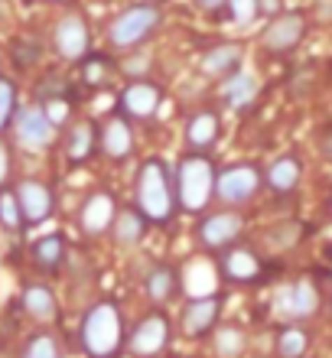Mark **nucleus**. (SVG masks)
I'll use <instances>...</instances> for the list:
<instances>
[{
	"instance_id": "23",
	"label": "nucleus",
	"mask_w": 332,
	"mask_h": 358,
	"mask_svg": "<svg viewBox=\"0 0 332 358\" xmlns=\"http://www.w3.org/2000/svg\"><path fill=\"white\" fill-rule=\"evenodd\" d=\"M147 228H150V222L131 206V208H117V218H114V225L108 235L114 238L117 248H137L143 238H147Z\"/></svg>"
},
{
	"instance_id": "34",
	"label": "nucleus",
	"mask_w": 332,
	"mask_h": 358,
	"mask_svg": "<svg viewBox=\"0 0 332 358\" xmlns=\"http://www.w3.org/2000/svg\"><path fill=\"white\" fill-rule=\"evenodd\" d=\"M39 52H43V49H39L33 39H17V43H13V62H17L20 69L36 66V62H39Z\"/></svg>"
},
{
	"instance_id": "11",
	"label": "nucleus",
	"mask_w": 332,
	"mask_h": 358,
	"mask_svg": "<svg viewBox=\"0 0 332 358\" xmlns=\"http://www.w3.org/2000/svg\"><path fill=\"white\" fill-rule=\"evenodd\" d=\"M52 49L68 62H82L85 56H92V33L85 20L78 13H66L52 29Z\"/></svg>"
},
{
	"instance_id": "2",
	"label": "nucleus",
	"mask_w": 332,
	"mask_h": 358,
	"mask_svg": "<svg viewBox=\"0 0 332 358\" xmlns=\"http://www.w3.org/2000/svg\"><path fill=\"white\" fill-rule=\"evenodd\" d=\"M215 179L219 166L212 163L209 153L186 150L176 160L173 170V192H176V212L182 215H202L209 202L215 199Z\"/></svg>"
},
{
	"instance_id": "1",
	"label": "nucleus",
	"mask_w": 332,
	"mask_h": 358,
	"mask_svg": "<svg viewBox=\"0 0 332 358\" xmlns=\"http://www.w3.org/2000/svg\"><path fill=\"white\" fill-rule=\"evenodd\" d=\"M133 208L150 225H170L176 215V192H173V170L163 157H147L133 179Z\"/></svg>"
},
{
	"instance_id": "3",
	"label": "nucleus",
	"mask_w": 332,
	"mask_h": 358,
	"mask_svg": "<svg viewBox=\"0 0 332 358\" xmlns=\"http://www.w3.org/2000/svg\"><path fill=\"white\" fill-rule=\"evenodd\" d=\"M78 342H82V352L88 358H117L124 349V316L121 306L105 296V300L92 303L82 316V326H78Z\"/></svg>"
},
{
	"instance_id": "15",
	"label": "nucleus",
	"mask_w": 332,
	"mask_h": 358,
	"mask_svg": "<svg viewBox=\"0 0 332 358\" xmlns=\"http://www.w3.org/2000/svg\"><path fill=\"white\" fill-rule=\"evenodd\" d=\"M98 153L111 163H124L133 153V131L131 121L121 114H111L98 121Z\"/></svg>"
},
{
	"instance_id": "12",
	"label": "nucleus",
	"mask_w": 332,
	"mask_h": 358,
	"mask_svg": "<svg viewBox=\"0 0 332 358\" xmlns=\"http://www.w3.org/2000/svg\"><path fill=\"white\" fill-rule=\"evenodd\" d=\"M303 36H306V17L290 10V13H280V17H274L267 23L264 36H261V46L267 52H274V56H287V52H294L303 43Z\"/></svg>"
},
{
	"instance_id": "36",
	"label": "nucleus",
	"mask_w": 332,
	"mask_h": 358,
	"mask_svg": "<svg viewBox=\"0 0 332 358\" xmlns=\"http://www.w3.org/2000/svg\"><path fill=\"white\" fill-rule=\"evenodd\" d=\"M10 179H13V157H10V147L0 141V192L10 186Z\"/></svg>"
},
{
	"instance_id": "33",
	"label": "nucleus",
	"mask_w": 332,
	"mask_h": 358,
	"mask_svg": "<svg viewBox=\"0 0 332 358\" xmlns=\"http://www.w3.org/2000/svg\"><path fill=\"white\" fill-rule=\"evenodd\" d=\"M0 225L7 231H20L23 228V215H20V206L13 199V189H3L0 192Z\"/></svg>"
},
{
	"instance_id": "19",
	"label": "nucleus",
	"mask_w": 332,
	"mask_h": 358,
	"mask_svg": "<svg viewBox=\"0 0 332 358\" xmlns=\"http://www.w3.org/2000/svg\"><path fill=\"white\" fill-rule=\"evenodd\" d=\"M280 310L290 316V320H310L316 310H319V290L310 277H300L294 287H287L280 293Z\"/></svg>"
},
{
	"instance_id": "10",
	"label": "nucleus",
	"mask_w": 332,
	"mask_h": 358,
	"mask_svg": "<svg viewBox=\"0 0 332 358\" xmlns=\"http://www.w3.org/2000/svg\"><path fill=\"white\" fill-rule=\"evenodd\" d=\"M114 218H117V199L108 189H92L85 199H82V208H78V228L82 235L88 238H101L111 231Z\"/></svg>"
},
{
	"instance_id": "29",
	"label": "nucleus",
	"mask_w": 332,
	"mask_h": 358,
	"mask_svg": "<svg viewBox=\"0 0 332 358\" xmlns=\"http://www.w3.org/2000/svg\"><path fill=\"white\" fill-rule=\"evenodd\" d=\"M20 358H62V349H59V339L52 332H33V336L23 342Z\"/></svg>"
},
{
	"instance_id": "39",
	"label": "nucleus",
	"mask_w": 332,
	"mask_h": 358,
	"mask_svg": "<svg viewBox=\"0 0 332 358\" xmlns=\"http://www.w3.org/2000/svg\"><path fill=\"white\" fill-rule=\"evenodd\" d=\"M319 153H323L326 160L332 163V124H329V127H323V131H319Z\"/></svg>"
},
{
	"instance_id": "32",
	"label": "nucleus",
	"mask_w": 332,
	"mask_h": 358,
	"mask_svg": "<svg viewBox=\"0 0 332 358\" xmlns=\"http://www.w3.org/2000/svg\"><path fill=\"white\" fill-rule=\"evenodd\" d=\"M39 104H43V111H46V117H49L52 127H62V124L72 121V98H68V94L46 98V101H39Z\"/></svg>"
},
{
	"instance_id": "21",
	"label": "nucleus",
	"mask_w": 332,
	"mask_h": 358,
	"mask_svg": "<svg viewBox=\"0 0 332 358\" xmlns=\"http://www.w3.org/2000/svg\"><path fill=\"white\" fill-rule=\"evenodd\" d=\"M20 306H23V313H27L29 320H36V322L59 320V300H56V293H52V287H46V283H27L23 293H20Z\"/></svg>"
},
{
	"instance_id": "13",
	"label": "nucleus",
	"mask_w": 332,
	"mask_h": 358,
	"mask_svg": "<svg viewBox=\"0 0 332 358\" xmlns=\"http://www.w3.org/2000/svg\"><path fill=\"white\" fill-rule=\"evenodd\" d=\"M222 306H225V300H222L219 293H209V296H192V300H186L182 316H180L182 332H186L189 339H202V336L215 332L219 316H222Z\"/></svg>"
},
{
	"instance_id": "42",
	"label": "nucleus",
	"mask_w": 332,
	"mask_h": 358,
	"mask_svg": "<svg viewBox=\"0 0 332 358\" xmlns=\"http://www.w3.org/2000/svg\"><path fill=\"white\" fill-rule=\"evenodd\" d=\"M52 3H62V0H52Z\"/></svg>"
},
{
	"instance_id": "40",
	"label": "nucleus",
	"mask_w": 332,
	"mask_h": 358,
	"mask_svg": "<svg viewBox=\"0 0 332 358\" xmlns=\"http://www.w3.org/2000/svg\"><path fill=\"white\" fill-rule=\"evenodd\" d=\"M124 72H127V76H131V72H133V76H143V72H147V59H133V62L127 59V66H124Z\"/></svg>"
},
{
	"instance_id": "28",
	"label": "nucleus",
	"mask_w": 332,
	"mask_h": 358,
	"mask_svg": "<svg viewBox=\"0 0 332 358\" xmlns=\"http://www.w3.org/2000/svg\"><path fill=\"white\" fill-rule=\"evenodd\" d=\"M212 345H215V355L219 358H241L247 349V336L238 326H215Z\"/></svg>"
},
{
	"instance_id": "22",
	"label": "nucleus",
	"mask_w": 332,
	"mask_h": 358,
	"mask_svg": "<svg viewBox=\"0 0 332 358\" xmlns=\"http://www.w3.org/2000/svg\"><path fill=\"white\" fill-rule=\"evenodd\" d=\"M66 238L52 231V235H43L29 245V261L39 267L43 273H59L62 264H66Z\"/></svg>"
},
{
	"instance_id": "7",
	"label": "nucleus",
	"mask_w": 332,
	"mask_h": 358,
	"mask_svg": "<svg viewBox=\"0 0 332 358\" xmlns=\"http://www.w3.org/2000/svg\"><path fill=\"white\" fill-rule=\"evenodd\" d=\"M13 199L20 206V215H23V225H43L56 215V192L49 182L43 179H17L13 186Z\"/></svg>"
},
{
	"instance_id": "30",
	"label": "nucleus",
	"mask_w": 332,
	"mask_h": 358,
	"mask_svg": "<svg viewBox=\"0 0 332 358\" xmlns=\"http://www.w3.org/2000/svg\"><path fill=\"white\" fill-rule=\"evenodd\" d=\"M17 85L10 82V78L0 76V141H3V134L13 127V117H17Z\"/></svg>"
},
{
	"instance_id": "6",
	"label": "nucleus",
	"mask_w": 332,
	"mask_h": 358,
	"mask_svg": "<svg viewBox=\"0 0 332 358\" xmlns=\"http://www.w3.org/2000/svg\"><path fill=\"white\" fill-rule=\"evenodd\" d=\"M245 231V218L225 208V212H209V215L199 218V225H196V241H199L202 251H209V255H222L225 248L238 245V238Z\"/></svg>"
},
{
	"instance_id": "17",
	"label": "nucleus",
	"mask_w": 332,
	"mask_h": 358,
	"mask_svg": "<svg viewBox=\"0 0 332 358\" xmlns=\"http://www.w3.org/2000/svg\"><path fill=\"white\" fill-rule=\"evenodd\" d=\"M182 137H186V147H189L192 153H209L222 137V114L212 111V108L196 111L189 121H186Z\"/></svg>"
},
{
	"instance_id": "27",
	"label": "nucleus",
	"mask_w": 332,
	"mask_h": 358,
	"mask_svg": "<svg viewBox=\"0 0 332 358\" xmlns=\"http://www.w3.org/2000/svg\"><path fill=\"white\" fill-rule=\"evenodd\" d=\"M274 352H277V358H306V352H310V332L303 326H284V329L277 332Z\"/></svg>"
},
{
	"instance_id": "37",
	"label": "nucleus",
	"mask_w": 332,
	"mask_h": 358,
	"mask_svg": "<svg viewBox=\"0 0 332 358\" xmlns=\"http://www.w3.org/2000/svg\"><path fill=\"white\" fill-rule=\"evenodd\" d=\"M280 7H284V0H257L254 13H257V17H270V20H274V17H280V13H284Z\"/></svg>"
},
{
	"instance_id": "31",
	"label": "nucleus",
	"mask_w": 332,
	"mask_h": 358,
	"mask_svg": "<svg viewBox=\"0 0 332 358\" xmlns=\"http://www.w3.org/2000/svg\"><path fill=\"white\" fill-rule=\"evenodd\" d=\"M108 72H111V62H108L105 56H85L82 59V69H78V76H82V82H85L88 88L105 85Z\"/></svg>"
},
{
	"instance_id": "24",
	"label": "nucleus",
	"mask_w": 332,
	"mask_h": 358,
	"mask_svg": "<svg viewBox=\"0 0 332 358\" xmlns=\"http://www.w3.org/2000/svg\"><path fill=\"white\" fill-rule=\"evenodd\" d=\"M300 179H303V163L296 160L294 153H287V157H277L270 166L264 170V182L274 192H294L296 186H300Z\"/></svg>"
},
{
	"instance_id": "38",
	"label": "nucleus",
	"mask_w": 332,
	"mask_h": 358,
	"mask_svg": "<svg viewBox=\"0 0 332 358\" xmlns=\"http://www.w3.org/2000/svg\"><path fill=\"white\" fill-rule=\"evenodd\" d=\"M196 3H199V7L205 10L209 17H215V20H219L222 13H225V7H228V0H196Z\"/></svg>"
},
{
	"instance_id": "8",
	"label": "nucleus",
	"mask_w": 332,
	"mask_h": 358,
	"mask_svg": "<svg viewBox=\"0 0 332 358\" xmlns=\"http://www.w3.org/2000/svg\"><path fill=\"white\" fill-rule=\"evenodd\" d=\"M163 98H166V92L157 82L133 78L131 85L117 94V114L127 121H153L163 108Z\"/></svg>"
},
{
	"instance_id": "16",
	"label": "nucleus",
	"mask_w": 332,
	"mask_h": 358,
	"mask_svg": "<svg viewBox=\"0 0 332 358\" xmlns=\"http://www.w3.org/2000/svg\"><path fill=\"white\" fill-rule=\"evenodd\" d=\"M52 124H49L43 104H29V108H20L17 117H13V137H17L20 147L27 150H43L49 141H52Z\"/></svg>"
},
{
	"instance_id": "14",
	"label": "nucleus",
	"mask_w": 332,
	"mask_h": 358,
	"mask_svg": "<svg viewBox=\"0 0 332 358\" xmlns=\"http://www.w3.org/2000/svg\"><path fill=\"white\" fill-rule=\"evenodd\" d=\"M219 271L228 283L247 287V283H257L264 277V261H261L247 245H231L219 255Z\"/></svg>"
},
{
	"instance_id": "35",
	"label": "nucleus",
	"mask_w": 332,
	"mask_h": 358,
	"mask_svg": "<svg viewBox=\"0 0 332 358\" xmlns=\"http://www.w3.org/2000/svg\"><path fill=\"white\" fill-rule=\"evenodd\" d=\"M254 7H257V0H228L225 13L235 20V23H247L251 17H257Z\"/></svg>"
},
{
	"instance_id": "4",
	"label": "nucleus",
	"mask_w": 332,
	"mask_h": 358,
	"mask_svg": "<svg viewBox=\"0 0 332 358\" xmlns=\"http://www.w3.org/2000/svg\"><path fill=\"white\" fill-rule=\"evenodd\" d=\"M160 20H163V13L157 3L127 7L111 20V27H108V43H111L114 49H121V52H127V49L133 52L140 43H147V39L160 29Z\"/></svg>"
},
{
	"instance_id": "20",
	"label": "nucleus",
	"mask_w": 332,
	"mask_h": 358,
	"mask_svg": "<svg viewBox=\"0 0 332 358\" xmlns=\"http://www.w3.org/2000/svg\"><path fill=\"white\" fill-rule=\"evenodd\" d=\"M98 153V121H75L66 134V157L72 166H82Z\"/></svg>"
},
{
	"instance_id": "25",
	"label": "nucleus",
	"mask_w": 332,
	"mask_h": 358,
	"mask_svg": "<svg viewBox=\"0 0 332 358\" xmlns=\"http://www.w3.org/2000/svg\"><path fill=\"white\" fill-rule=\"evenodd\" d=\"M143 290H147V300L150 303H170L180 290V277L173 271L170 264H157L150 273H147V280H143Z\"/></svg>"
},
{
	"instance_id": "41",
	"label": "nucleus",
	"mask_w": 332,
	"mask_h": 358,
	"mask_svg": "<svg viewBox=\"0 0 332 358\" xmlns=\"http://www.w3.org/2000/svg\"><path fill=\"white\" fill-rule=\"evenodd\" d=\"M147 3H160V0H147Z\"/></svg>"
},
{
	"instance_id": "18",
	"label": "nucleus",
	"mask_w": 332,
	"mask_h": 358,
	"mask_svg": "<svg viewBox=\"0 0 332 358\" xmlns=\"http://www.w3.org/2000/svg\"><path fill=\"white\" fill-rule=\"evenodd\" d=\"M241 56H245V49L238 46V43H219V46H212L209 52L202 56L199 69L205 78L225 82V78H231L235 72H241Z\"/></svg>"
},
{
	"instance_id": "9",
	"label": "nucleus",
	"mask_w": 332,
	"mask_h": 358,
	"mask_svg": "<svg viewBox=\"0 0 332 358\" xmlns=\"http://www.w3.org/2000/svg\"><path fill=\"white\" fill-rule=\"evenodd\" d=\"M264 182V173L257 170L254 163H231L225 170H219L215 179V196L225 202V206H241L254 196Z\"/></svg>"
},
{
	"instance_id": "26",
	"label": "nucleus",
	"mask_w": 332,
	"mask_h": 358,
	"mask_svg": "<svg viewBox=\"0 0 332 358\" xmlns=\"http://www.w3.org/2000/svg\"><path fill=\"white\" fill-rule=\"evenodd\" d=\"M254 98H257V82H254V76H247V72H235L231 78L222 82V101H225L228 108H235V111H245Z\"/></svg>"
},
{
	"instance_id": "5",
	"label": "nucleus",
	"mask_w": 332,
	"mask_h": 358,
	"mask_svg": "<svg viewBox=\"0 0 332 358\" xmlns=\"http://www.w3.org/2000/svg\"><path fill=\"white\" fill-rule=\"evenodd\" d=\"M170 342H173V329H170L166 313L153 310L131 329L124 349L131 352L133 358H163V352L170 349Z\"/></svg>"
}]
</instances>
